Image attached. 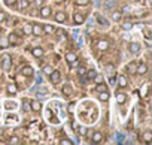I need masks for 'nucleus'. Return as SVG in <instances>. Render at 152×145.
<instances>
[{
  "label": "nucleus",
  "mask_w": 152,
  "mask_h": 145,
  "mask_svg": "<svg viewBox=\"0 0 152 145\" xmlns=\"http://www.w3.org/2000/svg\"><path fill=\"white\" fill-rule=\"evenodd\" d=\"M51 14H52V11H51L49 6H45V5L40 6V9H39V15H40L42 18H49Z\"/></svg>",
  "instance_id": "f257e3e1"
},
{
  "label": "nucleus",
  "mask_w": 152,
  "mask_h": 145,
  "mask_svg": "<svg viewBox=\"0 0 152 145\" xmlns=\"http://www.w3.org/2000/svg\"><path fill=\"white\" fill-rule=\"evenodd\" d=\"M6 39H8L9 45H20L21 43V39H20V36L17 33H9V36Z\"/></svg>",
  "instance_id": "f03ea898"
},
{
  "label": "nucleus",
  "mask_w": 152,
  "mask_h": 145,
  "mask_svg": "<svg viewBox=\"0 0 152 145\" xmlns=\"http://www.w3.org/2000/svg\"><path fill=\"white\" fill-rule=\"evenodd\" d=\"M49 79H51L52 84H58L60 79H61V74H60L58 70H52L51 74H49Z\"/></svg>",
  "instance_id": "7ed1b4c3"
},
{
  "label": "nucleus",
  "mask_w": 152,
  "mask_h": 145,
  "mask_svg": "<svg viewBox=\"0 0 152 145\" xmlns=\"http://www.w3.org/2000/svg\"><path fill=\"white\" fill-rule=\"evenodd\" d=\"M31 35H33V36H42V35H43V26H40V24H33V26H31Z\"/></svg>",
  "instance_id": "20e7f679"
},
{
  "label": "nucleus",
  "mask_w": 152,
  "mask_h": 145,
  "mask_svg": "<svg viewBox=\"0 0 152 145\" xmlns=\"http://www.w3.org/2000/svg\"><path fill=\"white\" fill-rule=\"evenodd\" d=\"M11 66H12V60H11V55H9V54L3 55V60H2V67H3L5 70H9V69H11Z\"/></svg>",
  "instance_id": "39448f33"
},
{
  "label": "nucleus",
  "mask_w": 152,
  "mask_h": 145,
  "mask_svg": "<svg viewBox=\"0 0 152 145\" xmlns=\"http://www.w3.org/2000/svg\"><path fill=\"white\" fill-rule=\"evenodd\" d=\"M146 72H148V64L140 63V64H137V67H136V74H134V75H145Z\"/></svg>",
  "instance_id": "423d86ee"
},
{
  "label": "nucleus",
  "mask_w": 152,
  "mask_h": 145,
  "mask_svg": "<svg viewBox=\"0 0 152 145\" xmlns=\"http://www.w3.org/2000/svg\"><path fill=\"white\" fill-rule=\"evenodd\" d=\"M31 54H33L34 58H42V57L45 55V51H43V48L37 46V48H33V49H31Z\"/></svg>",
  "instance_id": "0eeeda50"
},
{
  "label": "nucleus",
  "mask_w": 152,
  "mask_h": 145,
  "mask_svg": "<svg viewBox=\"0 0 152 145\" xmlns=\"http://www.w3.org/2000/svg\"><path fill=\"white\" fill-rule=\"evenodd\" d=\"M84 21H85V17H84L82 14H79V12H75V14H73V23H75V24L79 26V24H82Z\"/></svg>",
  "instance_id": "6e6552de"
},
{
  "label": "nucleus",
  "mask_w": 152,
  "mask_h": 145,
  "mask_svg": "<svg viewBox=\"0 0 152 145\" xmlns=\"http://www.w3.org/2000/svg\"><path fill=\"white\" fill-rule=\"evenodd\" d=\"M97 48H99L100 51H106V49L109 48V40H106V39L97 40Z\"/></svg>",
  "instance_id": "1a4fd4ad"
},
{
  "label": "nucleus",
  "mask_w": 152,
  "mask_h": 145,
  "mask_svg": "<svg viewBox=\"0 0 152 145\" xmlns=\"http://www.w3.org/2000/svg\"><path fill=\"white\" fill-rule=\"evenodd\" d=\"M128 51L133 52V54H137V52L140 51V43H139V42H130V45H128Z\"/></svg>",
  "instance_id": "9d476101"
},
{
  "label": "nucleus",
  "mask_w": 152,
  "mask_h": 145,
  "mask_svg": "<svg viewBox=\"0 0 152 145\" xmlns=\"http://www.w3.org/2000/svg\"><path fill=\"white\" fill-rule=\"evenodd\" d=\"M42 109V103L39 100H31L30 102V111H34V112H39Z\"/></svg>",
  "instance_id": "9b49d317"
},
{
  "label": "nucleus",
  "mask_w": 152,
  "mask_h": 145,
  "mask_svg": "<svg viewBox=\"0 0 152 145\" xmlns=\"http://www.w3.org/2000/svg\"><path fill=\"white\" fill-rule=\"evenodd\" d=\"M102 141H103V133H100V132L93 133V138H91V142L93 144H100Z\"/></svg>",
  "instance_id": "f8f14e48"
},
{
  "label": "nucleus",
  "mask_w": 152,
  "mask_h": 145,
  "mask_svg": "<svg viewBox=\"0 0 152 145\" xmlns=\"http://www.w3.org/2000/svg\"><path fill=\"white\" fill-rule=\"evenodd\" d=\"M109 97H110V94H109L107 90H104V91H99V100H100V102H107Z\"/></svg>",
  "instance_id": "ddd939ff"
},
{
  "label": "nucleus",
  "mask_w": 152,
  "mask_h": 145,
  "mask_svg": "<svg viewBox=\"0 0 152 145\" xmlns=\"http://www.w3.org/2000/svg\"><path fill=\"white\" fill-rule=\"evenodd\" d=\"M110 20H112V21H115V23H118V21H121V20H122V14H121L119 11H113V12L110 14Z\"/></svg>",
  "instance_id": "4468645a"
},
{
  "label": "nucleus",
  "mask_w": 152,
  "mask_h": 145,
  "mask_svg": "<svg viewBox=\"0 0 152 145\" xmlns=\"http://www.w3.org/2000/svg\"><path fill=\"white\" fill-rule=\"evenodd\" d=\"M127 84H128L127 77H125V75H119V77H118V85H119V87H122V88H125V87H127Z\"/></svg>",
  "instance_id": "2eb2a0df"
},
{
  "label": "nucleus",
  "mask_w": 152,
  "mask_h": 145,
  "mask_svg": "<svg viewBox=\"0 0 152 145\" xmlns=\"http://www.w3.org/2000/svg\"><path fill=\"white\" fill-rule=\"evenodd\" d=\"M116 102L119 105H124L127 102V94L125 93H116Z\"/></svg>",
  "instance_id": "dca6fc26"
},
{
  "label": "nucleus",
  "mask_w": 152,
  "mask_h": 145,
  "mask_svg": "<svg viewBox=\"0 0 152 145\" xmlns=\"http://www.w3.org/2000/svg\"><path fill=\"white\" fill-rule=\"evenodd\" d=\"M21 74H23L24 77H33V69H31L30 66H24V67L21 69Z\"/></svg>",
  "instance_id": "f3484780"
},
{
  "label": "nucleus",
  "mask_w": 152,
  "mask_h": 145,
  "mask_svg": "<svg viewBox=\"0 0 152 145\" xmlns=\"http://www.w3.org/2000/svg\"><path fill=\"white\" fill-rule=\"evenodd\" d=\"M66 18H67V15H66L64 12H57L54 20H55L57 23H64V21H66Z\"/></svg>",
  "instance_id": "a211bd4d"
},
{
  "label": "nucleus",
  "mask_w": 152,
  "mask_h": 145,
  "mask_svg": "<svg viewBox=\"0 0 152 145\" xmlns=\"http://www.w3.org/2000/svg\"><path fill=\"white\" fill-rule=\"evenodd\" d=\"M76 60H78V57H76L75 52H67V54H66V61H67V63H75Z\"/></svg>",
  "instance_id": "6ab92c4d"
},
{
  "label": "nucleus",
  "mask_w": 152,
  "mask_h": 145,
  "mask_svg": "<svg viewBox=\"0 0 152 145\" xmlns=\"http://www.w3.org/2000/svg\"><path fill=\"white\" fill-rule=\"evenodd\" d=\"M136 67H137V63H136V61H130L128 66H127L128 74H136Z\"/></svg>",
  "instance_id": "aec40b11"
},
{
  "label": "nucleus",
  "mask_w": 152,
  "mask_h": 145,
  "mask_svg": "<svg viewBox=\"0 0 152 145\" xmlns=\"http://www.w3.org/2000/svg\"><path fill=\"white\" fill-rule=\"evenodd\" d=\"M54 32H55L54 26H51V24H45V26H43V33H46V35H52Z\"/></svg>",
  "instance_id": "412c9836"
},
{
  "label": "nucleus",
  "mask_w": 152,
  "mask_h": 145,
  "mask_svg": "<svg viewBox=\"0 0 152 145\" xmlns=\"http://www.w3.org/2000/svg\"><path fill=\"white\" fill-rule=\"evenodd\" d=\"M17 5L20 6V9H27L30 6V2L28 0H20V2H17Z\"/></svg>",
  "instance_id": "4be33fe9"
},
{
  "label": "nucleus",
  "mask_w": 152,
  "mask_h": 145,
  "mask_svg": "<svg viewBox=\"0 0 152 145\" xmlns=\"http://www.w3.org/2000/svg\"><path fill=\"white\" fill-rule=\"evenodd\" d=\"M61 91H63L64 96H69V94H72V87H70L69 84H64L63 88H61Z\"/></svg>",
  "instance_id": "5701e85b"
},
{
  "label": "nucleus",
  "mask_w": 152,
  "mask_h": 145,
  "mask_svg": "<svg viewBox=\"0 0 152 145\" xmlns=\"http://www.w3.org/2000/svg\"><path fill=\"white\" fill-rule=\"evenodd\" d=\"M142 138H143V141H145L146 144H151V142H152V133H151V132H145Z\"/></svg>",
  "instance_id": "b1692460"
},
{
  "label": "nucleus",
  "mask_w": 152,
  "mask_h": 145,
  "mask_svg": "<svg viewBox=\"0 0 152 145\" xmlns=\"http://www.w3.org/2000/svg\"><path fill=\"white\" fill-rule=\"evenodd\" d=\"M23 33L27 35V36H30V35H31V24H24V27H23Z\"/></svg>",
  "instance_id": "393cba45"
},
{
  "label": "nucleus",
  "mask_w": 152,
  "mask_h": 145,
  "mask_svg": "<svg viewBox=\"0 0 152 145\" xmlns=\"http://www.w3.org/2000/svg\"><path fill=\"white\" fill-rule=\"evenodd\" d=\"M17 87L14 85V84H11V85H8V94H11V96H15L17 94Z\"/></svg>",
  "instance_id": "a878e982"
},
{
  "label": "nucleus",
  "mask_w": 152,
  "mask_h": 145,
  "mask_svg": "<svg viewBox=\"0 0 152 145\" xmlns=\"http://www.w3.org/2000/svg\"><path fill=\"white\" fill-rule=\"evenodd\" d=\"M8 46H9V42H8L6 38H2V39H0V48H2V49H6Z\"/></svg>",
  "instance_id": "bb28decb"
},
{
  "label": "nucleus",
  "mask_w": 152,
  "mask_h": 145,
  "mask_svg": "<svg viewBox=\"0 0 152 145\" xmlns=\"http://www.w3.org/2000/svg\"><path fill=\"white\" fill-rule=\"evenodd\" d=\"M23 111H26V112H28L30 111V100H23Z\"/></svg>",
  "instance_id": "cd10ccee"
},
{
  "label": "nucleus",
  "mask_w": 152,
  "mask_h": 145,
  "mask_svg": "<svg viewBox=\"0 0 152 145\" xmlns=\"http://www.w3.org/2000/svg\"><path fill=\"white\" fill-rule=\"evenodd\" d=\"M122 29H124V30H131V29H133V24H131L130 21H124V23H122Z\"/></svg>",
  "instance_id": "c85d7f7f"
},
{
  "label": "nucleus",
  "mask_w": 152,
  "mask_h": 145,
  "mask_svg": "<svg viewBox=\"0 0 152 145\" xmlns=\"http://www.w3.org/2000/svg\"><path fill=\"white\" fill-rule=\"evenodd\" d=\"M8 142H9V144H12V145H15V144H20V138H18V136H11Z\"/></svg>",
  "instance_id": "c756f323"
},
{
  "label": "nucleus",
  "mask_w": 152,
  "mask_h": 145,
  "mask_svg": "<svg viewBox=\"0 0 152 145\" xmlns=\"http://www.w3.org/2000/svg\"><path fill=\"white\" fill-rule=\"evenodd\" d=\"M75 3L78 5V6H85L90 3V0H75Z\"/></svg>",
  "instance_id": "7c9ffc66"
},
{
  "label": "nucleus",
  "mask_w": 152,
  "mask_h": 145,
  "mask_svg": "<svg viewBox=\"0 0 152 145\" xmlns=\"http://www.w3.org/2000/svg\"><path fill=\"white\" fill-rule=\"evenodd\" d=\"M85 75H87V78L93 79V78L97 75V72H96V70H88V72H85Z\"/></svg>",
  "instance_id": "2f4dec72"
},
{
  "label": "nucleus",
  "mask_w": 152,
  "mask_h": 145,
  "mask_svg": "<svg viewBox=\"0 0 152 145\" xmlns=\"http://www.w3.org/2000/svg\"><path fill=\"white\" fill-rule=\"evenodd\" d=\"M42 72H43L45 75H49L51 72H52V67H51V66H45V67L42 69Z\"/></svg>",
  "instance_id": "473e14b6"
},
{
  "label": "nucleus",
  "mask_w": 152,
  "mask_h": 145,
  "mask_svg": "<svg viewBox=\"0 0 152 145\" xmlns=\"http://www.w3.org/2000/svg\"><path fill=\"white\" fill-rule=\"evenodd\" d=\"M93 79H94V82H96V84H100V82H103V81H104L102 75H96V77H94Z\"/></svg>",
  "instance_id": "72a5a7b5"
},
{
  "label": "nucleus",
  "mask_w": 152,
  "mask_h": 145,
  "mask_svg": "<svg viewBox=\"0 0 152 145\" xmlns=\"http://www.w3.org/2000/svg\"><path fill=\"white\" fill-rule=\"evenodd\" d=\"M18 0H5V5L6 6H15Z\"/></svg>",
  "instance_id": "f704fd0d"
},
{
  "label": "nucleus",
  "mask_w": 152,
  "mask_h": 145,
  "mask_svg": "<svg viewBox=\"0 0 152 145\" xmlns=\"http://www.w3.org/2000/svg\"><path fill=\"white\" fill-rule=\"evenodd\" d=\"M85 72H87V69H85V67H82V66H81V67H78V75H79V77H84V75H85Z\"/></svg>",
  "instance_id": "c9c22d12"
},
{
  "label": "nucleus",
  "mask_w": 152,
  "mask_h": 145,
  "mask_svg": "<svg viewBox=\"0 0 152 145\" xmlns=\"http://www.w3.org/2000/svg\"><path fill=\"white\" fill-rule=\"evenodd\" d=\"M96 88H97V91H104V90H107V88H106V85H104L103 82L97 84V87H96Z\"/></svg>",
  "instance_id": "e433bc0d"
},
{
  "label": "nucleus",
  "mask_w": 152,
  "mask_h": 145,
  "mask_svg": "<svg viewBox=\"0 0 152 145\" xmlns=\"http://www.w3.org/2000/svg\"><path fill=\"white\" fill-rule=\"evenodd\" d=\"M60 144H61V145H72L73 142H72L70 139H61V141H60Z\"/></svg>",
  "instance_id": "4c0bfd02"
},
{
  "label": "nucleus",
  "mask_w": 152,
  "mask_h": 145,
  "mask_svg": "<svg viewBox=\"0 0 152 145\" xmlns=\"http://www.w3.org/2000/svg\"><path fill=\"white\" fill-rule=\"evenodd\" d=\"M43 5V0H34L33 2V6H37V8H40Z\"/></svg>",
  "instance_id": "58836bf2"
},
{
  "label": "nucleus",
  "mask_w": 152,
  "mask_h": 145,
  "mask_svg": "<svg viewBox=\"0 0 152 145\" xmlns=\"http://www.w3.org/2000/svg\"><path fill=\"white\" fill-rule=\"evenodd\" d=\"M6 20V14L5 12H2V11H0V23H3Z\"/></svg>",
  "instance_id": "ea45409f"
},
{
  "label": "nucleus",
  "mask_w": 152,
  "mask_h": 145,
  "mask_svg": "<svg viewBox=\"0 0 152 145\" xmlns=\"http://www.w3.org/2000/svg\"><path fill=\"white\" fill-rule=\"evenodd\" d=\"M99 23H100V24H104V26H107V21H106V20H103L102 17H99Z\"/></svg>",
  "instance_id": "a19ab883"
},
{
  "label": "nucleus",
  "mask_w": 152,
  "mask_h": 145,
  "mask_svg": "<svg viewBox=\"0 0 152 145\" xmlns=\"http://www.w3.org/2000/svg\"><path fill=\"white\" fill-rule=\"evenodd\" d=\"M145 36H146V39L151 38V32H149V29H145Z\"/></svg>",
  "instance_id": "79ce46f5"
},
{
  "label": "nucleus",
  "mask_w": 152,
  "mask_h": 145,
  "mask_svg": "<svg viewBox=\"0 0 152 145\" xmlns=\"http://www.w3.org/2000/svg\"><path fill=\"white\" fill-rule=\"evenodd\" d=\"M145 45H146L148 48H151V46H152V43H151V39H146V40H145Z\"/></svg>",
  "instance_id": "37998d69"
},
{
  "label": "nucleus",
  "mask_w": 152,
  "mask_h": 145,
  "mask_svg": "<svg viewBox=\"0 0 152 145\" xmlns=\"http://www.w3.org/2000/svg\"><path fill=\"white\" fill-rule=\"evenodd\" d=\"M146 94H148V85L143 87V90H142V96H146Z\"/></svg>",
  "instance_id": "c03bdc74"
},
{
  "label": "nucleus",
  "mask_w": 152,
  "mask_h": 145,
  "mask_svg": "<svg viewBox=\"0 0 152 145\" xmlns=\"http://www.w3.org/2000/svg\"><path fill=\"white\" fill-rule=\"evenodd\" d=\"M78 133H79V135H85V129H84V127H79V129H78Z\"/></svg>",
  "instance_id": "a18cd8bd"
},
{
  "label": "nucleus",
  "mask_w": 152,
  "mask_h": 145,
  "mask_svg": "<svg viewBox=\"0 0 152 145\" xmlns=\"http://www.w3.org/2000/svg\"><path fill=\"white\" fill-rule=\"evenodd\" d=\"M0 136H3V130L2 129H0Z\"/></svg>",
  "instance_id": "49530a36"
}]
</instances>
